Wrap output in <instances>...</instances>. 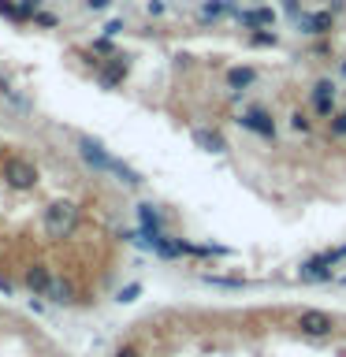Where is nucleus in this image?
I'll return each instance as SVG.
<instances>
[{"label":"nucleus","instance_id":"obj_1","mask_svg":"<svg viewBox=\"0 0 346 357\" xmlns=\"http://www.w3.org/2000/svg\"><path fill=\"white\" fill-rule=\"evenodd\" d=\"M97 4L100 0H0V11L15 26L63 33ZM119 11H130V15L119 22L116 33L86 63H97L108 71V63L119 56V45L127 38L149 45L160 38H183L186 30L194 33L220 30L231 38V45L242 41L257 56L287 52L290 60H301V52L290 41H309L331 56V45L339 41L346 22V0H112L97 15L100 26L78 41V52L93 38H100L119 19Z\"/></svg>","mask_w":346,"mask_h":357}]
</instances>
